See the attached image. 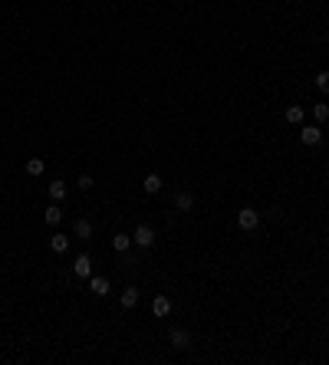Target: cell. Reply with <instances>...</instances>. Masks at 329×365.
<instances>
[{
	"mask_svg": "<svg viewBox=\"0 0 329 365\" xmlns=\"http://www.w3.org/2000/svg\"><path fill=\"white\" fill-rule=\"evenodd\" d=\"M237 224H241V230H257L260 227V214H257L254 207H244L241 214H237Z\"/></svg>",
	"mask_w": 329,
	"mask_h": 365,
	"instance_id": "cell-1",
	"label": "cell"
},
{
	"mask_svg": "<svg viewBox=\"0 0 329 365\" xmlns=\"http://www.w3.org/2000/svg\"><path fill=\"white\" fill-rule=\"evenodd\" d=\"M132 240H135L138 247H152V244H155V230H152L148 224H142V227H138L135 234H132Z\"/></svg>",
	"mask_w": 329,
	"mask_h": 365,
	"instance_id": "cell-2",
	"label": "cell"
},
{
	"mask_svg": "<svg viewBox=\"0 0 329 365\" xmlns=\"http://www.w3.org/2000/svg\"><path fill=\"white\" fill-rule=\"evenodd\" d=\"M168 339H171L174 349H188V346H191V332H188V329H178V326L168 332Z\"/></svg>",
	"mask_w": 329,
	"mask_h": 365,
	"instance_id": "cell-3",
	"label": "cell"
},
{
	"mask_svg": "<svg viewBox=\"0 0 329 365\" xmlns=\"http://www.w3.org/2000/svg\"><path fill=\"white\" fill-rule=\"evenodd\" d=\"M300 138H303V145H319L323 142V132H319L316 125H303V129H300Z\"/></svg>",
	"mask_w": 329,
	"mask_h": 365,
	"instance_id": "cell-4",
	"label": "cell"
},
{
	"mask_svg": "<svg viewBox=\"0 0 329 365\" xmlns=\"http://www.w3.org/2000/svg\"><path fill=\"white\" fill-rule=\"evenodd\" d=\"M73 273H76V277H89V273H93V260H89L86 254L76 257V260H73Z\"/></svg>",
	"mask_w": 329,
	"mask_h": 365,
	"instance_id": "cell-5",
	"label": "cell"
},
{
	"mask_svg": "<svg viewBox=\"0 0 329 365\" xmlns=\"http://www.w3.org/2000/svg\"><path fill=\"white\" fill-rule=\"evenodd\" d=\"M174 207H178V210H191L194 207V194L191 191H178V194H174Z\"/></svg>",
	"mask_w": 329,
	"mask_h": 365,
	"instance_id": "cell-6",
	"label": "cell"
},
{
	"mask_svg": "<svg viewBox=\"0 0 329 365\" xmlns=\"http://www.w3.org/2000/svg\"><path fill=\"white\" fill-rule=\"evenodd\" d=\"M152 313H155V316H168V313H171V299H168V296H155V299H152Z\"/></svg>",
	"mask_w": 329,
	"mask_h": 365,
	"instance_id": "cell-7",
	"label": "cell"
},
{
	"mask_svg": "<svg viewBox=\"0 0 329 365\" xmlns=\"http://www.w3.org/2000/svg\"><path fill=\"white\" fill-rule=\"evenodd\" d=\"M89 290H93L96 296H106V293H109V280L106 277H93V280H89Z\"/></svg>",
	"mask_w": 329,
	"mask_h": 365,
	"instance_id": "cell-8",
	"label": "cell"
},
{
	"mask_svg": "<svg viewBox=\"0 0 329 365\" xmlns=\"http://www.w3.org/2000/svg\"><path fill=\"white\" fill-rule=\"evenodd\" d=\"M122 306H125V310L138 306V290H135V286H125V290H122Z\"/></svg>",
	"mask_w": 329,
	"mask_h": 365,
	"instance_id": "cell-9",
	"label": "cell"
},
{
	"mask_svg": "<svg viewBox=\"0 0 329 365\" xmlns=\"http://www.w3.org/2000/svg\"><path fill=\"white\" fill-rule=\"evenodd\" d=\"M43 171H46L43 158H30V161H26V174H30V178H40Z\"/></svg>",
	"mask_w": 329,
	"mask_h": 365,
	"instance_id": "cell-10",
	"label": "cell"
},
{
	"mask_svg": "<svg viewBox=\"0 0 329 365\" xmlns=\"http://www.w3.org/2000/svg\"><path fill=\"white\" fill-rule=\"evenodd\" d=\"M50 247L56 250V254H66V250H69V237H63V234H53V237H50Z\"/></svg>",
	"mask_w": 329,
	"mask_h": 365,
	"instance_id": "cell-11",
	"label": "cell"
},
{
	"mask_svg": "<svg viewBox=\"0 0 329 365\" xmlns=\"http://www.w3.org/2000/svg\"><path fill=\"white\" fill-rule=\"evenodd\" d=\"M112 247H115L118 254H125V250L132 247V237L129 234H115V237H112Z\"/></svg>",
	"mask_w": 329,
	"mask_h": 365,
	"instance_id": "cell-12",
	"label": "cell"
},
{
	"mask_svg": "<svg viewBox=\"0 0 329 365\" xmlns=\"http://www.w3.org/2000/svg\"><path fill=\"white\" fill-rule=\"evenodd\" d=\"M142 188H145V191H148V194H158V191H162V178H158V174H148Z\"/></svg>",
	"mask_w": 329,
	"mask_h": 365,
	"instance_id": "cell-13",
	"label": "cell"
},
{
	"mask_svg": "<svg viewBox=\"0 0 329 365\" xmlns=\"http://www.w3.org/2000/svg\"><path fill=\"white\" fill-rule=\"evenodd\" d=\"M50 198H53V201H63V198H66V185H63V181H53V185H50Z\"/></svg>",
	"mask_w": 329,
	"mask_h": 365,
	"instance_id": "cell-14",
	"label": "cell"
},
{
	"mask_svg": "<svg viewBox=\"0 0 329 365\" xmlns=\"http://www.w3.org/2000/svg\"><path fill=\"white\" fill-rule=\"evenodd\" d=\"M286 122L300 125V122H303V109H300V105H290V109H286Z\"/></svg>",
	"mask_w": 329,
	"mask_h": 365,
	"instance_id": "cell-15",
	"label": "cell"
},
{
	"mask_svg": "<svg viewBox=\"0 0 329 365\" xmlns=\"http://www.w3.org/2000/svg\"><path fill=\"white\" fill-rule=\"evenodd\" d=\"M43 217H46V224H59V221H63V210H59V207H46Z\"/></svg>",
	"mask_w": 329,
	"mask_h": 365,
	"instance_id": "cell-16",
	"label": "cell"
},
{
	"mask_svg": "<svg viewBox=\"0 0 329 365\" xmlns=\"http://www.w3.org/2000/svg\"><path fill=\"white\" fill-rule=\"evenodd\" d=\"M76 234H79L82 240H86V237L93 234V224H89V221H76Z\"/></svg>",
	"mask_w": 329,
	"mask_h": 365,
	"instance_id": "cell-17",
	"label": "cell"
},
{
	"mask_svg": "<svg viewBox=\"0 0 329 365\" xmlns=\"http://www.w3.org/2000/svg\"><path fill=\"white\" fill-rule=\"evenodd\" d=\"M313 115H316L319 122H326V118H329V105H323V102H319L316 109H313Z\"/></svg>",
	"mask_w": 329,
	"mask_h": 365,
	"instance_id": "cell-18",
	"label": "cell"
},
{
	"mask_svg": "<svg viewBox=\"0 0 329 365\" xmlns=\"http://www.w3.org/2000/svg\"><path fill=\"white\" fill-rule=\"evenodd\" d=\"M316 86L323 89V93H329V73H319L316 76Z\"/></svg>",
	"mask_w": 329,
	"mask_h": 365,
	"instance_id": "cell-19",
	"label": "cell"
},
{
	"mask_svg": "<svg viewBox=\"0 0 329 365\" xmlns=\"http://www.w3.org/2000/svg\"><path fill=\"white\" fill-rule=\"evenodd\" d=\"M79 188H82V191H89V188H93V178H89V174H79Z\"/></svg>",
	"mask_w": 329,
	"mask_h": 365,
	"instance_id": "cell-20",
	"label": "cell"
}]
</instances>
